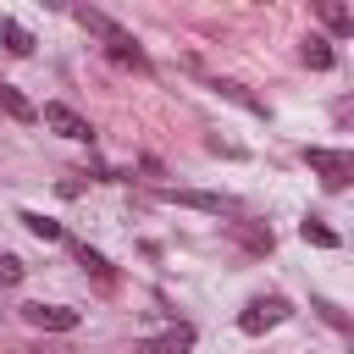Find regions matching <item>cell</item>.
<instances>
[{
	"label": "cell",
	"mask_w": 354,
	"mask_h": 354,
	"mask_svg": "<svg viewBox=\"0 0 354 354\" xmlns=\"http://www.w3.org/2000/svg\"><path fill=\"white\" fill-rule=\"evenodd\" d=\"M39 122H44L50 133H61V138H77V144H88V138H94V127H88L72 105H61V100H50V105L39 111Z\"/></svg>",
	"instance_id": "obj_5"
},
{
	"label": "cell",
	"mask_w": 354,
	"mask_h": 354,
	"mask_svg": "<svg viewBox=\"0 0 354 354\" xmlns=\"http://www.w3.org/2000/svg\"><path fill=\"white\" fill-rule=\"evenodd\" d=\"M66 249H72V260H77V266H83V271H94V277H100V282H105V288H111V282H116V271H111V266H105V254H100V249H88V243H83V238H66Z\"/></svg>",
	"instance_id": "obj_8"
},
{
	"label": "cell",
	"mask_w": 354,
	"mask_h": 354,
	"mask_svg": "<svg viewBox=\"0 0 354 354\" xmlns=\"http://www.w3.org/2000/svg\"><path fill=\"white\" fill-rule=\"evenodd\" d=\"M0 44H6L11 55H33V33H28L17 17H0Z\"/></svg>",
	"instance_id": "obj_10"
},
{
	"label": "cell",
	"mask_w": 354,
	"mask_h": 354,
	"mask_svg": "<svg viewBox=\"0 0 354 354\" xmlns=\"http://www.w3.org/2000/svg\"><path fill=\"white\" fill-rule=\"evenodd\" d=\"M321 22H326L337 39H343V33H354V11H348L343 0H321Z\"/></svg>",
	"instance_id": "obj_12"
},
{
	"label": "cell",
	"mask_w": 354,
	"mask_h": 354,
	"mask_svg": "<svg viewBox=\"0 0 354 354\" xmlns=\"http://www.w3.org/2000/svg\"><path fill=\"white\" fill-rule=\"evenodd\" d=\"M155 199H166V205H188V210H210V216H232V210H238L227 194H205V188H155Z\"/></svg>",
	"instance_id": "obj_4"
},
{
	"label": "cell",
	"mask_w": 354,
	"mask_h": 354,
	"mask_svg": "<svg viewBox=\"0 0 354 354\" xmlns=\"http://www.w3.org/2000/svg\"><path fill=\"white\" fill-rule=\"evenodd\" d=\"M299 238H304V243H315V249H337V232H332V227H321V221H304V227H299Z\"/></svg>",
	"instance_id": "obj_15"
},
{
	"label": "cell",
	"mask_w": 354,
	"mask_h": 354,
	"mask_svg": "<svg viewBox=\"0 0 354 354\" xmlns=\"http://www.w3.org/2000/svg\"><path fill=\"white\" fill-rule=\"evenodd\" d=\"M72 17H77V22H83V28H88V33H94V39L105 44V55H111V61H122V66H138V72H149V55L138 50V39H133V33L122 28V22H111V17H105V11H94V6H77Z\"/></svg>",
	"instance_id": "obj_1"
},
{
	"label": "cell",
	"mask_w": 354,
	"mask_h": 354,
	"mask_svg": "<svg viewBox=\"0 0 354 354\" xmlns=\"http://www.w3.org/2000/svg\"><path fill=\"white\" fill-rule=\"evenodd\" d=\"M0 105H6V116H17V122H39V105H33L22 88H11V83H0Z\"/></svg>",
	"instance_id": "obj_9"
},
{
	"label": "cell",
	"mask_w": 354,
	"mask_h": 354,
	"mask_svg": "<svg viewBox=\"0 0 354 354\" xmlns=\"http://www.w3.org/2000/svg\"><path fill=\"white\" fill-rule=\"evenodd\" d=\"M22 282V260L17 254H0V288H17Z\"/></svg>",
	"instance_id": "obj_16"
},
{
	"label": "cell",
	"mask_w": 354,
	"mask_h": 354,
	"mask_svg": "<svg viewBox=\"0 0 354 354\" xmlns=\"http://www.w3.org/2000/svg\"><path fill=\"white\" fill-rule=\"evenodd\" d=\"M293 315V304L282 299V293H271V299H249L243 304V315H238V332H249V337H260V332H271V326H282Z\"/></svg>",
	"instance_id": "obj_2"
},
{
	"label": "cell",
	"mask_w": 354,
	"mask_h": 354,
	"mask_svg": "<svg viewBox=\"0 0 354 354\" xmlns=\"http://www.w3.org/2000/svg\"><path fill=\"white\" fill-rule=\"evenodd\" d=\"M22 321L33 332H72L77 326V310H66V304H22Z\"/></svg>",
	"instance_id": "obj_6"
},
{
	"label": "cell",
	"mask_w": 354,
	"mask_h": 354,
	"mask_svg": "<svg viewBox=\"0 0 354 354\" xmlns=\"http://www.w3.org/2000/svg\"><path fill=\"white\" fill-rule=\"evenodd\" d=\"M216 94H221V100H232V105H243L249 116H266V100H254V94H249L243 83H232V77H221V83H216Z\"/></svg>",
	"instance_id": "obj_11"
},
{
	"label": "cell",
	"mask_w": 354,
	"mask_h": 354,
	"mask_svg": "<svg viewBox=\"0 0 354 354\" xmlns=\"http://www.w3.org/2000/svg\"><path fill=\"white\" fill-rule=\"evenodd\" d=\"M299 55H304V66H315V72H326V66L337 61V55H332V39H321V33H310Z\"/></svg>",
	"instance_id": "obj_13"
},
{
	"label": "cell",
	"mask_w": 354,
	"mask_h": 354,
	"mask_svg": "<svg viewBox=\"0 0 354 354\" xmlns=\"http://www.w3.org/2000/svg\"><path fill=\"white\" fill-rule=\"evenodd\" d=\"M194 326L188 321H177V326H166V332H155V337H138V354H188L194 348Z\"/></svg>",
	"instance_id": "obj_7"
},
{
	"label": "cell",
	"mask_w": 354,
	"mask_h": 354,
	"mask_svg": "<svg viewBox=\"0 0 354 354\" xmlns=\"http://www.w3.org/2000/svg\"><path fill=\"white\" fill-rule=\"evenodd\" d=\"M17 221H22L33 238H50V243H55V238H66V232H61V221H50V216H39V210H22Z\"/></svg>",
	"instance_id": "obj_14"
},
{
	"label": "cell",
	"mask_w": 354,
	"mask_h": 354,
	"mask_svg": "<svg viewBox=\"0 0 354 354\" xmlns=\"http://www.w3.org/2000/svg\"><path fill=\"white\" fill-rule=\"evenodd\" d=\"M304 160H310V171H321V183L332 194L348 188V177H354V155H343V149H304Z\"/></svg>",
	"instance_id": "obj_3"
}]
</instances>
